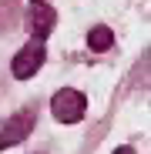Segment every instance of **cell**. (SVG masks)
I'll list each match as a JSON object with an SVG mask.
<instances>
[{"instance_id":"obj_1","label":"cell","mask_w":151,"mask_h":154,"mask_svg":"<svg viewBox=\"0 0 151 154\" xmlns=\"http://www.w3.org/2000/svg\"><path fill=\"white\" fill-rule=\"evenodd\" d=\"M34 124H37V107H24V111L10 114L4 124H0V151L20 144L24 137L34 131Z\"/></svg>"},{"instance_id":"obj_2","label":"cell","mask_w":151,"mask_h":154,"mask_svg":"<svg viewBox=\"0 0 151 154\" xmlns=\"http://www.w3.org/2000/svg\"><path fill=\"white\" fill-rule=\"evenodd\" d=\"M50 111H54V117L61 124H77L87 111V97L81 91H74V87H64L54 94V100H50Z\"/></svg>"},{"instance_id":"obj_3","label":"cell","mask_w":151,"mask_h":154,"mask_svg":"<svg viewBox=\"0 0 151 154\" xmlns=\"http://www.w3.org/2000/svg\"><path fill=\"white\" fill-rule=\"evenodd\" d=\"M44 57H47V54H44V44H40V40L27 44V47H24L20 54L10 60V70H14V77H17V81H27L30 74H37V70H40Z\"/></svg>"},{"instance_id":"obj_4","label":"cell","mask_w":151,"mask_h":154,"mask_svg":"<svg viewBox=\"0 0 151 154\" xmlns=\"http://www.w3.org/2000/svg\"><path fill=\"white\" fill-rule=\"evenodd\" d=\"M27 27L34 34V40H44L50 30L57 27V14L50 4H44V0H34V4L27 7Z\"/></svg>"},{"instance_id":"obj_5","label":"cell","mask_w":151,"mask_h":154,"mask_svg":"<svg viewBox=\"0 0 151 154\" xmlns=\"http://www.w3.org/2000/svg\"><path fill=\"white\" fill-rule=\"evenodd\" d=\"M111 44H114V34H111L108 27H94V30L87 34V47H91V50H108Z\"/></svg>"},{"instance_id":"obj_6","label":"cell","mask_w":151,"mask_h":154,"mask_svg":"<svg viewBox=\"0 0 151 154\" xmlns=\"http://www.w3.org/2000/svg\"><path fill=\"white\" fill-rule=\"evenodd\" d=\"M118 154H131V147H121V151H118Z\"/></svg>"}]
</instances>
